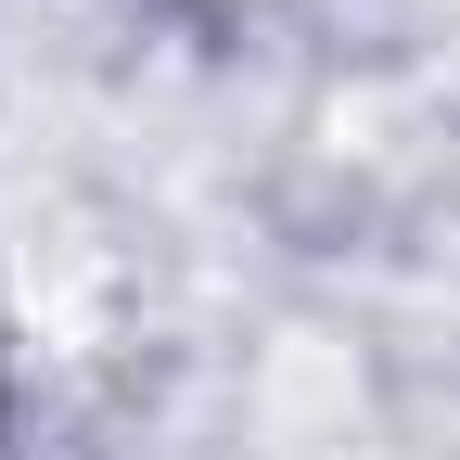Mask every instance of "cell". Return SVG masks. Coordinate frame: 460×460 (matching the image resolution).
I'll return each mask as SVG.
<instances>
[]
</instances>
